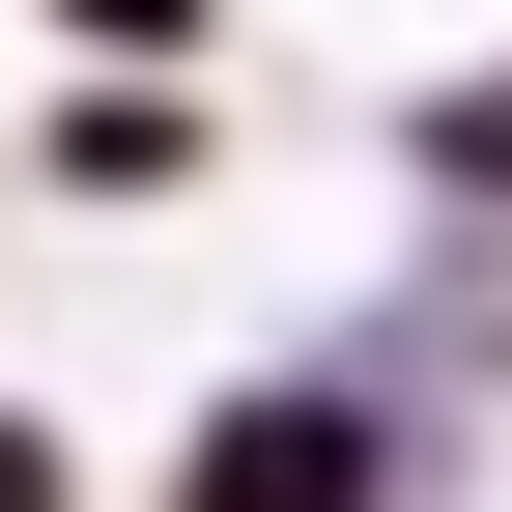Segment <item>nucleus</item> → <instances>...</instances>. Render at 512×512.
Masks as SVG:
<instances>
[{
  "mask_svg": "<svg viewBox=\"0 0 512 512\" xmlns=\"http://www.w3.org/2000/svg\"><path fill=\"white\" fill-rule=\"evenodd\" d=\"M200 512H370V427L342 399H256V427H200Z\"/></svg>",
  "mask_w": 512,
  "mask_h": 512,
  "instance_id": "nucleus-1",
  "label": "nucleus"
},
{
  "mask_svg": "<svg viewBox=\"0 0 512 512\" xmlns=\"http://www.w3.org/2000/svg\"><path fill=\"white\" fill-rule=\"evenodd\" d=\"M0 512H57V456H29V427H0Z\"/></svg>",
  "mask_w": 512,
  "mask_h": 512,
  "instance_id": "nucleus-2",
  "label": "nucleus"
},
{
  "mask_svg": "<svg viewBox=\"0 0 512 512\" xmlns=\"http://www.w3.org/2000/svg\"><path fill=\"white\" fill-rule=\"evenodd\" d=\"M114 29H171V0H114Z\"/></svg>",
  "mask_w": 512,
  "mask_h": 512,
  "instance_id": "nucleus-3",
  "label": "nucleus"
}]
</instances>
